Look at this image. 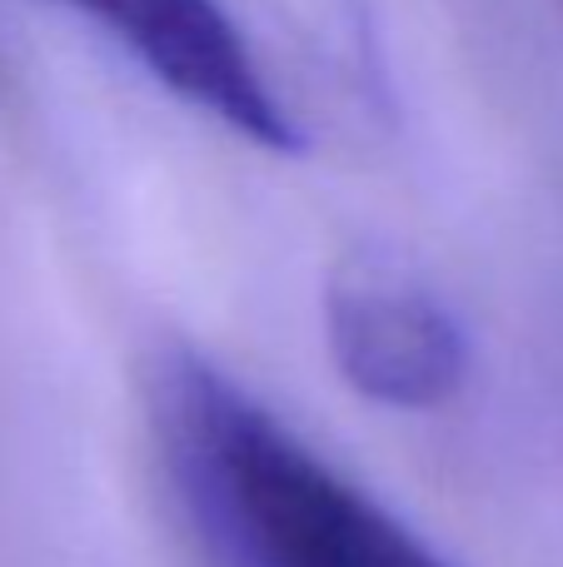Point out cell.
Listing matches in <instances>:
<instances>
[{
    "label": "cell",
    "mask_w": 563,
    "mask_h": 567,
    "mask_svg": "<svg viewBox=\"0 0 563 567\" xmlns=\"http://www.w3.org/2000/svg\"><path fill=\"white\" fill-rule=\"evenodd\" d=\"M155 413L185 498L235 567H459L199 353H165Z\"/></svg>",
    "instance_id": "obj_1"
},
{
    "label": "cell",
    "mask_w": 563,
    "mask_h": 567,
    "mask_svg": "<svg viewBox=\"0 0 563 567\" xmlns=\"http://www.w3.org/2000/svg\"><path fill=\"white\" fill-rule=\"evenodd\" d=\"M60 6L90 16L170 95L219 120L239 140L275 155H295L305 145L295 115L275 100L245 35L215 0H60Z\"/></svg>",
    "instance_id": "obj_2"
},
{
    "label": "cell",
    "mask_w": 563,
    "mask_h": 567,
    "mask_svg": "<svg viewBox=\"0 0 563 567\" xmlns=\"http://www.w3.org/2000/svg\"><path fill=\"white\" fill-rule=\"evenodd\" d=\"M329 349L349 389L385 409H444L469 379V339L459 319L414 279L355 265L329 284Z\"/></svg>",
    "instance_id": "obj_3"
}]
</instances>
